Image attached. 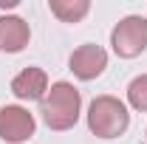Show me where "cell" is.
Here are the masks:
<instances>
[{"label": "cell", "instance_id": "1", "mask_svg": "<svg viewBox=\"0 0 147 144\" xmlns=\"http://www.w3.org/2000/svg\"><path fill=\"white\" fill-rule=\"evenodd\" d=\"M79 90L68 85V82H57L51 85V90L42 96V119L51 130H71L79 119Z\"/></svg>", "mask_w": 147, "mask_h": 144}, {"label": "cell", "instance_id": "2", "mask_svg": "<svg viewBox=\"0 0 147 144\" xmlns=\"http://www.w3.org/2000/svg\"><path fill=\"white\" fill-rule=\"evenodd\" d=\"M130 113L116 96H96L88 108V127L99 139H116L127 130Z\"/></svg>", "mask_w": 147, "mask_h": 144}, {"label": "cell", "instance_id": "3", "mask_svg": "<svg viewBox=\"0 0 147 144\" xmlns=\"http://www.w3.org/2000/svg\"><path fill=\"white\" fill-rule=\"evenodd\" d=\"M110 45L119 57H136L147 48V20L139 14L119 20V26L110 34Z\"/></svg>", "mask_w": 147, "mask_h": 144}, {"label": "cell", "instance_id": "4", "mask_svg": "<svg viewBox=\"0 0 147 144\" xmlns=\"http://www.w3.org/2000/svg\"><path fill=\"white\" fill-rule=\"evenodd\" d=\"M34 133V116L20 105H6L0 108V139L3 141L20 144L26 139H31Z\"/></svg>", "mask_w": 147, "mask_h": 144}, {"label": "cell", "instance_id": "5", "mask_svg": "<svg viewBox=\"0 0 147 144\" xmlns=\"http://www.w3.org/2000/svg\"><path fill=\"white\" fill-rule=\"evenodd\" d=\"M68 65H71V71L76 73L79 79H96L99 73L108 68V54H105L99 45L88 42V45H79L71 54Z\"/></svg>", "mask_w": 147, "mask_h": 144}, {"label": "cell", "instance_id": "6", "mask_svg": "<svg viewBox=\"0 0 147 144\" xmlns=\"http://www.w3.org/2000/svg\"><path fill=\"white\" fill-rule=\"evenodd\" d=\"M11 93L23 99V102H31V99H42L48 93V76L42 68H26L11 79Z\"/></svg>", "mask_w": 147, "mask_h": 144}, {"label": "cell", "instance_id": "7", "mask_svg": "<svg viewBox=\"0 0 147 144\" xmlns=\"http://www.w3.org/2000/svg\"><path fill=\"white\" fill-rule=\"evenodd\" d=\"M28 40H31V28L23 17H11V14L0 17V51H9V54L23 51Z\"/></svg>", "mask_w": 147, "mask_h": 144}, {"label": "cell", "instance_id": "8", "mask_svg": "<svg viewBox=\"0 0 147 144\" xmlns=\"http://www.w3.org/2000/svg\"><path fill=\"white\" fill-rule=\"evenodd\" d=\"M48 9L62 23H79V20L88 14L91 3L88 0H48Z\"/></svg>", "mask_w": 147, "mask_h": 144}, {"label": "cell", "instance_id": "9", "mask_svg": "<svg viewBox=\"0 0 147 144\" xmlns=\"http://www.w3.org/2000/svg\"><path fill=\"white\" fill-rule=\"evenodd\" d=\"M127 102L133 105L136 110H144L147 113V73L136 76L127 88Z\"/></svg>", "mask_w": 147, "mask_h": 144}]
</instances>
